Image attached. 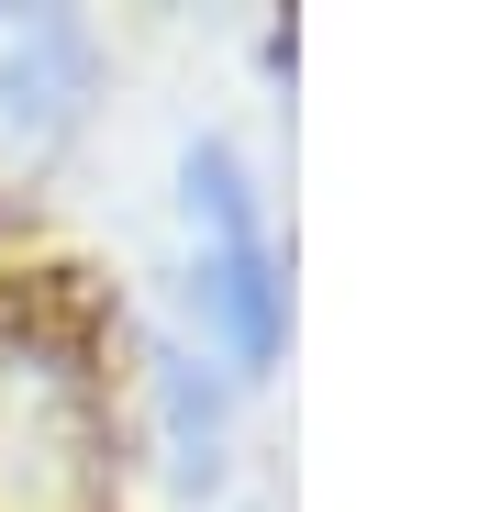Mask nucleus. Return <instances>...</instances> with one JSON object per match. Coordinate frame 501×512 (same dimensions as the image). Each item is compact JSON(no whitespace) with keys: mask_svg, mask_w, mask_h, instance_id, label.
<instances>
[{"mask_svg":"<svg viewBox=\"0 0 501 512\" xmlns=\"http://www.w3.org/2000/svg\"><path fill=\"white\" fill-rule=\"evenodd\" d=\"M190 234H201V323L234 346V368H268L279 357V256H268V223H257V190L223 145L190 156Z\"/></svg>","mask_w":501,"mask_h":512,"instance_id":"f03ea898","label":"nucleus"},{"mask_svg":"<svg viewBox=\"0 0 501 512\" xmlns=\"http://www.w3.org/2000/svg\"><path fill=\"white\" fill-rule=\"evenodd\" d=\"M101 490V412L90 368L0 334V512H90Z\"/></svg>","mask_w":501,"mask_h":512,"instance_id":"f257e3e1","label":"nucleus"},{"mask_svg":"<svg viewBox=\"0 0 501 512\" xmlns=\"http://www.w3.org/2000/svg\"><path fill=\"white\" fill-rule=\"evenodd\" d=\"M78 78H90V34H78V23H23V45L0 56V112L34 123V134H56L67 101H78Z\"/></svg>","mask_w":501,"mask_h":512,"instance_id":"7ed1b4c3","label":"nucleus"}]
</instances>
